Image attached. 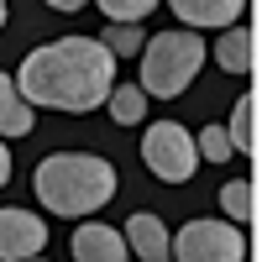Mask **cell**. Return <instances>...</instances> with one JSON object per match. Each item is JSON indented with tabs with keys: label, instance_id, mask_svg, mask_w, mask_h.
<instances>
[{
	"label": "cell",
	"instance_id": "cell-7",
	"mask_svg": "<svg viewBox=\"0 0 262 262\" xmlns=\"http://www.w3.org/2000/svg\"><path fill=\"white\" fill-rule=\"evenodd\" d=\"M126 242H121V231L111 226H100V221H84L74 231V262H126Z\"/></svg>",
	"mask_w": 262,
	"mask_h": 262
},
{
	"label": "cell",
	"instance_id": "cell-11",
	"mask_svg": "<svg viewBox=\"0 0 262 262\" xmlns=\"http://www.w3.org/2000/svg\"><path fill=\"white\" fill-rule=\"evenodd\" d=\"M32 121L37 111L16 95V79L0 69V137H32Z\"/></svg>",
	"mask_w": 262,
	"mask_h": 262
},
{
	"label": "cell",
	"instance_id": "cell-6",
	"mask_svg": "<svg viewBox=\"0 0 262 262\" xmlns=\"http://www.w3.org/2000/svg\"><path fill=\"white\" fill-rule=\"evenodd\" d=\"M48 247V221L32 210H0V262H32Z\"/></svg>",
	"mask_w": 262,
	"mask_h": 262
},
{
	"label": "cell",
	"instance_id": "cell-15",
	"mask_svg": "<svg viewBox=\"0 0 262 262\" xmlns=\"http://www.w3.org/2000/svg\"><path fill=\"white\" fill-rule=\"evenodd\" d=\"M95 6L111 16L116 27H137L142 16H152V11H158V0H95Z\"/></svg>",
	"mask_w": 262,
	"mask_h": 262
},
{
	"label": "cell",
	"instance_id": "cell-8",
	"mask_svg": "<svg viewBox=\"0 0 262 262\" xmlns=\"http://www.w3.org/2000/svg\"><path fill=\"white\" fill-rule=\"evenodd\" d=\"M247 0H168V11L184 21L189 32H200V27H236V16H242Z\"/></svg>",
	"mask_w": 262,
	"mask_h": 262
},
{
	"label": "cell",
	"instance_id": "cell-17",
	"mask_svg": "<svg viewBox=\"0 0 262 262\" xmlns=\"http://www.w3.org/2000/svg\"><path fill=\"white\" fill-rule=\"evenodd\" d=\"M100 48L111 53V58H121V53H142V27H105V37H100Z\"/></svg>",
	"mask_w": 262,
	"mask_h": 262
},
{
	"label": "cell",
	"instance_id": "cell-19",
	"mask_svg": "<svg viewBox=\"0 0 262 262\" xmlns=\"http://www.w3.org/2000/svg\"><path fill=\"white\" fill-rule=\"evenodd\" d=\"M0 184H11V147L0 142Z\"/></svg>",
	"mask_w": 262,
	"mask_h": 262
},
{
	"label": "cell",
	"instance_id": "cell-2",
	"mask_svg": "<svg viewBox=\"0 0 262 262\" xmlns=\"http://www.w3.org/2000/svg\"><path fill=\"white\" fill-rule=\"evenodd\" d=\"M32 189H37L42 210L63 215V221H84V215H95V210L111 205L116 168L105 163L100 152H53V158L37 163Z\"/></svg>",
	"mask_w": 262,
	"mask_h": 262
},
{
	"label": "cell",
	"instance_id": "cell-21",
	"mask_svg": "<svg viewBox=\"0 0 262 262\" xmlns=\"http://www.w3.org/2000/svg\"><path fill=\"white\" fill-rule=\"evenodd\" d=\"M32 262H37V257H32Z\"/></svg>",
	"mask_w": 262,
	"mask_h": 262
},
{
	"label": "cell",
	"instance_id": "cell-3",
	"mask_svg": "<svg viewBox=\"0 0 262 262\" xmlns=\"http://www.w3.org/2000/svg\"><path fill=\"white\" fill-rule=\"evenodd\" d=\"M205 58H210V48L200 42V32H189V27L158 32L152 42H142V84L137 90L147 100H179L194 84V74L205 69Z\"/></svg>",
	"mask_w": 262,
	"mask_h": 262
},
{
	"label": "cell",
	"instance_id": "cell-16",
	"mask_svg": "<svg viewBox=\"0 0 262 262\" xmlns=\"http://www.w3.org/2000/svg\"><path fill=\"white\" fill-rule=\"evenodd\" d=\"M194 152H200L205 163H231V137H226V126H205L200 137H194Z\"/></svg>",
	"mask_w": 262,
	"mask_h": 262
},
{
	"label": "cell",
	"instance_id": "cell-18",
	"mask_svg": "<svg viewBox=\"0 0 262 262\" xmlns=\"http://www.w3.org/2000/svg\"><path fill=\"white\" fill-rule=\"evenodd\" d=\"M48 6H53V11H63V16H69V11H84V6H90V0H48Z\"/></svg>",
	"mask_w": 262,
	"mask_h": 262
},
{
	"label": "cell",
	"instance_id": "cell-13",
	"mask_svg": "<svg viewBox=\"0 0 262 262\" xmlns=\"http://www.w3.org/2000/svg\"><path fill=\"white\" fill-rule=\"evenodd\" d=\"M221 210H226V221H231V226H247V221H252V210H257L252 179H231V184L221 189Z\"/></svg>",
	"mask_w": 262,
	"mask_h": 262
},
{
	"label": "cell",
	"instance_id": "cell-9",
	"mask_svg": "<svg viewBox=\"0 0 262 262\" xmlns=\"http://www.w3.org/2000/svg\"><path fill=\"white\" fill-rule=\"evenodd\" d=\"M121 242H126V252H137L142 262H168V231H163V221L152 210L131 215L126 231H121Z\"/></svg>",
	"mask_w": 262,
	"mask_h": 262
},
{
	"label": "cell",
	"instance_id": "cell-12",
	"mask_svg": "<svg viewBox=\"0 0 262 262\" xmlns=\"http://www.w3.org/2000/svg\"><path fill=\"white\" fill-rule=\"evenodd\" d=\"M226 137H231V152H252V147H257V100H252V95L236 100V116H231V126H226Z\"/></svg>",
	"mask_w": 262,
	"mask_h": 262
},
{
	"label": "cell",
	"instance_id": "cell-10",
	"mask_svg": "<svg viewBox=\"0 0 262 262\" xmlns=\"http://www.w3.org/2000/svg\"><path fill=\"white\" fill-rule=\"evenodd\" d=\"M252 48H257V42H252V27H242V21H236V27L221 32V42L210 48V58L221 63L226 74H252Z\"/></svg>",
	"mask_w": 262,
	"mask_h": 262
},
{
	"label": "cell",
	"instance_id": "cell-14",
	"mask_svg": "<svg viewBox=\"0 0 262 262\" xmlns=\"http://www.w3.org/2000/svg\"><path fill=\"white\" fill-rule=\"evenodd\" d=\"M105 105H111L116 126H137V121L147 116V95L137 90V84H116V90H111V100H105Z\"/></svg>",
	"mask_w": 262,
	"mask_h": 262
},
{
	"label": "cell",
	"instance_id": "cell-1",
	"mask_svg": "<svg viewBox=\"0 0 262 262\" xmlns=\"http://www.w3.org/2000/svg\"><path fill=\"white\" fill-rule=\"evenodd\" d=\"M116 90V58L100 48V37H63V42H42L37 53L21 58L16 74V95L32 111H100Z\"/></svg>",
	"mask_w": 262,
	"mask_h": 262
},
{
	"label": "cell",
	"instance_id": "cell-4",
	"mask_svg": "<svg viewBox=\"0 0 262 262\" xmlns=\"http://www.w3.org/2000/svg\"><path fill=\"white\" fill-rule=\"evenodd\" d=\"M168 262H247V236L231 221H189L168 236Z\"/></svg>",
	"mask_w": 262,
	"mask_h": 262
},
{
	"label": "cell",
	"instance_id": "cell-5",
	"mask_svg": "<svg viewBox=\"0 0 262 262\" xmlns=\"http://www.w3.org/2000/svg\"><path fill=\"white\" fill-rule=\"evenodd\" d=\"M142 163L163 184H189L194 168H200V152H194V137L179 121H152L147 137H142Z\"/></svg>",
	"mask_w": 262,
	"mask_h": 262
},
{
	"label": "cell",
	"instance_id": "cell-20",
	"mask_svg": "<svg viewBox=\"0 0 262 262\" xmlns=\"http://www.w3.org/2000/svg\"><path fill=\"white\" fill-rule=\"evenodd\" d=\"M0 27H6V0H0Z\"/></svg>",
	"mask_w": 262,
	"mask_h": 262
}]
</instances>
